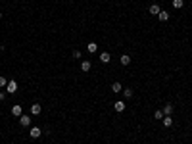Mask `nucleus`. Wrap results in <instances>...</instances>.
<instances>
[{"mask_svg": "<svg viewBox=\"0 0 192 144\" xmlns=\"http://www.w3.org/2000/svg\"><path fill=\"white\" fill-rule=\"evenodd\" d=\"M6 85H8V79L0 75V88H2V87H6Z\"/></svg>", "mask_w": 192, "mask_h": 144, "instance_id": "19", "label": "nucleus"}, {"mask_svg": "<svg viewBox=\"0 0 192 144\" xmlns=\"http://www.w3.org/2000/svg\"><path fill=\"white\" fill-rule=\"evenodd\" d=\"M113 108H115V112H125V102L123 100H117V102H113Z\"/></svg>", "mask_w": 192, "mask_h": 144, "instance_id": "4", "label": "nucleus"}, {"mask_svg": "<svg viewBox=\"0 0 192 144\" xmlns=\"http://www.w3.org/2000/svg\"><path fill=\"white\" fill-rule=\"evenodd\" d=\"M19 123L23 127H29L31 125V115H21V117H19Z\"/></svg>", "mask_w": 192, "mask_h": 144, "instance_id": "5", "label": "nucleus"}, {"mask_svg": "<svg viewBox=\"0 0 192 144\" xmlns=\"http://www.w3.org/2000/svg\"><path fill=\"white\" fill-rule=\"evenodd\" d=\"M123 90V87H121V83H111V92H121Z\"/></svg>", "mask_w": 192, "mask_h": 144, "instance_id": "10", "label": "nucleus"}, {"mask_svg": "<svg viewBox=\"0 0 192 144\" xmlns=\"http://www.w3.org/2000/svg\"><path fill=\"white\" fill-rule=\"evenodd\" d=\"M154 117L156 119H163L165 117V115H163V110H156V112H154Z\"/></svg>", "mask_w": 192, "mask_h": 144, "instance_id": "18", "label": "nucleus"}, {"mask_svg": "<svg viewBox=\"0 0 192 144\" xmlns=\"http://www.w3.org/2000/svg\"><path fill=\"white\" fill-rule=\"evenodd\" d=\"M163 125H165V127H171L173 125V117H171V115H165V117H163Z\"/></svg>", "mask_w": 192, "mask_h": 144, "instance_id": "17", "label": "nucleus"}, {"mask_svg": "<svg viewBox=\"0 0 192 144\" xmlns=\"http://www.w3.org/2000/svg\"><path fill=\"white\" fill-rule=\"evenodd\" d=\"M0 19H2V12H0Z\"/></svg>", "mask_w": 192, "mask_h": 144, "instance_id": "21", "label": "nucleus"}, {"mask_svg": "<svg viewBox=\"0 0 192 144\" xmlns=\"http://www.w3.org/2000/svg\"><path fill=\"white\" fill-rule=\"evenodd\" d=\"M73 58H77V60H81V52H79V50H73Z\"/></svg>", "mask_w": 192, "mask_h": 144, "instance_id": "20", "label": "nucleus"}, {"mask_svg": "<svg viewBox=\"0 0 192 144\" xmlns=\"http://www.w3.org/2000/svg\"><path fill=\"white\" fill-rule=\"evenodd\" d=\"M40 112H42L40 104H31V115H38Z\"/></svg>", "mask_w": 192, "mask_h": 144, "instance_id": "7", "label": "nucleus"}, {"mask_svg": "<svg viewBox=\"0 0 192 144\" xmlns=\"http://www.w3.org/2000/svg\"><path fill=\"white\" fill-rule=\"evenodd\" d=\"M90 67H92V65H90V62H89V60H83V62H81V71L89 73V71H90Z\"/></svg>", "mask_w": 192, "mask_h": 144, "instance_id": "6", "label": "nucleus"}, {"mask_svg": "<svg viewBox=\"0 0 192 144\" xmlns=\"http://www.w3.org/2000/svg\"><path fill=\"white\" fill-rule=\"evenodd\" d=\"M158 19H160V21H167V19H169V12H163V10H161V12L158 13Z\"/></svg>", "mask_w": 192, "mask_h": 144, "instance_id": "13", "label": "nucleus"}, {"mask_svg": "<svg viewBox=\"0 0 192 144\" xmlns=\"http://www.w3.org/2000/svg\"><path fill=\"white\" fill-rule=\"evenodd\" d=\"M42 131H40V127H31V131H29V137L31 138H40Z\"/></svg>", "mask_w": 192, "mask_h": 144, "instance_id": "2", "label": "nucleus"}, {"mask_svg": "<svg viewBox=\"0 0 192 144\" xmlns=\"http://www.w3.org/2000/svg\"><path fill=\"white\" fill-rule=\"evenodd\" d=\"M12 115H15V117H21V115H23V108L19 106V104H15V106L12 108Z\"/></svg>", "mask_w": 192, "mask_h": 144, "instance_id": "3", "label": "nucleus"}, {"mask_svg": "<svg viewBox=\"0 0 192 144\" xmlns=\"http://www.w3.org/2000/svg\"><path fill=\"white\" fill-rule=\"evenodd\" d=\"M173 113V104H165L163 106V115H171Z\"/></svg>", "mask_w": 192, "mask_h": 144, "instance_id": "14", "label": "nucleus"}, {"mask_svg": "<svg viewBox=\"0 0 192 144\" xmlns=\"http://www.w3.org/2000/svg\"><path fill=\"white\" fill-rule=\"evenodd\" d=\"M15 90H17V83H15V81H8V85H6V92H8V94H13Z\"/></svg>", "mask_w": 192, "mask_h": 144, "instance_id": "1", "label": "nucleus"}, {"mask_svg": "<svg viewBox=\"0 0 192 144\" xmlns=\"http://www.w3.org/2000/svg\"><path fill=\"white\" fill-rule=\"evenodd\" d=\"M121 92H123V96H125L127 100H129V98H133V88H123Z\"/></svg>", "mask_w": 192, "mask_h": 144, "instance_id": "16", "label": "nucleus"}, {"mask_svg": "<svg viewBox=\"0 0 192 144\" xmlns=\"http://www.w3.org/2000/svg\"><path fill=\"white\" fill-rule=\"evenodd\" d=\"M148 12L152 13V15H158V13H160V12H161V8H160V6H158V4H152V6L148 8Z\"/></svg>", "mask_w": 192, "mask_h": 144, "instance_id": "8", "label": "nucleus"}, {"mask_svg": "<svg viewBox=\"0 0 192 144\" xmlns=\"http://www.w3.org/2000/svg\"><path fill=\"white\" fill-rule=\"evenodd\" d=\"M183 6H185V0H173V8L175 10H181Z\"/></svg>", "mask_w": 192, "mask_h": 144, "instance_id": "15", "label": "nucleus"}, {"mask_svg": "<svg viewBox=\"0 0 192 144\" xmlns=\"http://www.w3.org/2000/svg\"><path fill=\"white\" fill-rule=\"evenodd\" d=\"M109 60H111L109 52H102V54H100V62L102 63H109Z\"/></svg>", "mask_w": 192, "mask_h": 144, "instance_id": "9", "label": "nucleus"}, {"mask_svg": "<svg viewBox=\"0 0 192 144\" xmlns=\"http://www.w3.org/2000/svg\"><path fill=\"white\" fill-rule=\"evenodd\" d=\"M119 62H121V65H129V63H131V56H127V54H123V56L119 58Z\"/></svg>", "mask_w": 192, "mask_h": 144, "instance_id": "12", "label": "nucleus"}, {"mask_svg": "<svg viewBox=\"0 0 192 144\" xmlns=\"http://www.w3.org/2000/svg\"><path fill=\"white\" fill-rule=\"evenodd\" d=\"M87 50H89L90 54H94V52L98 50V44H96V42H89V44H87Z\"/></svg>", "mask_w": 192, "mask_h": 144, "instance_id": "11", "label": "nucleus"}]
</instances>
